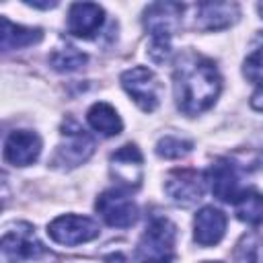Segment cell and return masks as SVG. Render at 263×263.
<instances>
[{
	"label": "cell",
	"instance_id": "cell-1",
	"mask_svg": "<svg viewBox=\"0 0 263 263\" xmlns=\"http://www.w3.org/2000/svg\"><path fill=\"white\" fill-rule=\"evenodd\" d=\"M173 88L177 107L185 115H199L216 103L222 90V78L212 60L189 51L175 66Z\"/></svg>",
	"mask_w": 263,
	"mask_h": 263
},
{
	"label": "cell",
	"instance_id": "cell-2",
	"mask_svg": "<svg viewBox=\"0 0 263 263\" xmlns=\"http://www.w3.org/2000/svg\"><path fill=\"white\" fill-rule=\"evenodd\" d=\"M183 4L179 2H154L144 12V27L152 37L150 58L158 64L168 60L171 55V39L181 27Z\"/></svg>",
	"mask_w": 263,
	"mask_h": 263
},
{
	"label": "cell",
	"instance_id": "cell-3",
	"mask_svg": "<svg viewBox=\"0 0 263 263\" xmlns=\"http://www.w3.org/2000/svg\"><path fill=\"white\" fill-rule=\"evenodd\" d=\"M95 152V140L88 132H84L74 119L64 121L62 125V144L55 150V156L51 160L53 166L62 171H70L86 162Z\"/></svg>",
	"mask_w": 263,
	"mask_h": 263
},
{
	"label": "cell",
	"instance_id": "cell-4",
	"mask_svg": "<svg viewBox=\"0 0 263 263\" xmlns=\"http://www.w3.org/2000/svg\"><path fill=\"white\" fill-rule=\"evenodd\" d=\"M121 86L125 92L134 99V103L150 113L158 107V92H160V82L156 74L144 66H136L132 70H125L121 74Z\"/></svg>",
	"mask_w": 263,
	"mask_h": 263
},
{
	"label": "cell",
	"instance_id": "cell-5",
	"mask_svg": "<svg viewBox=\"0 0 263 263\" xmlns=\"http://www.w3.org/2000/svg\"><path fill=\"white\" fill-rule=\"evenodd\" d=\"M47 234L53 242L66 245V247H76L82 242H88L99 236V224L92 218L86 216H76V214H66L55 218L47 226Z\"/></svg>",
	"mask_w": 263,
	"mask_h": 263
},
{
	"label": "cell",
	"instance_id": "cell-6",
	"mask_svg": "<svg viewBox=\"0 0 263 263\" xmlns=\"http://www.w3.org/2000/svg\"><path fill=\"white\" fill-rule=\"evenodd\" d=\"M205 183L208 181L203 173H197L191 168H175L168 173L164 181V191L177 205L189 208L203 197Z\"/></svg>",
	"mask_w": 263,
	"mask_h": 263
},
{
	"label": "cell",
	"instance_id": "cell-7",
	"mask_svg": "<svg viewBox=\"0 0 263 263\" xmlns=\"http://www.w3.org/2000/svg\"><path fill=\"white\" fill-rule=\"evenodd\" d=\"M177 228L166 218H154L140 240V255L144 259H168L173 261Z\"/></svg>",
	"mask_w": 263,
	"mask_h": 263
},
{
	"label": "cell",
	"instance_id": "cell-8",
	"mask_svg": "<svg viewBox=\"0 0 263 263\" xmlns=\"http://www.w3.org/2000/svg\"><path fill=\"white\" fill-rule=\"evenodd\" d=\"M43 253H45V249L37 240V236L29 224H18L14 230L4 232L2 242H0L2 263H21L25 259H33Z\"/></svg>",
	"mask_w": 263,
	"mask_h": 263
},
{
	"label": "cell",
	"instance_id": "cell-9",
	"mask_svg": "<svg viewBox=\"0 0 263 263\" xmlns=\"http://www.w3.org/2000/svg\"><path fill=\"white\" fill-rule=\"evenodd\" d=\"M97 212L101 214V218L115 228H127L136 222L138 218V208L136 203L129 199V195L117 187V189H107L97 197L95 203Z\"/></svg>",
	"mask_w": 263,
	"mask_h": 263
},
{
	"label": "cell",
	"instance_id": "cell-10",
	"mask_svg": "<svg viewBox=\"0 0 263 263\" xmlns=\"http://www.w3.org/2000/svg\"><path fill=\"white\" fill-rule=\"evenodd\" d=\"M111 177L123 189H138L144 179V158L136 144H125L111 154Z\"/></svg>",
	"mask_w": 263,
	"mask_h": 263
},
{
	"label": "cell",
	"instance_id": "cell-11",
	"mask_svg": "<svg viewBox=\"0 0 263 263\" xmlns=\"http://www.w3.org/2000/svg\"><path fill=\"white\" fill-rule=\"evenodd\" d=\"M205 181L210 183L212 193H214L220 201L234 203V201L242 195L238 171H236L234 162L228 160V158H218V160L208 168Z\"/></svg>",
	"mask_w": 263,
	"mask_h": 263
},
{
	"label": "cell",
	"instance_id": "cell-12",
	"mask_svg": "<svg viewBox=\"0 0 263 263\" xmlns=\"http://www.w3.org/2000/svg\"><path fill=\"white\" fill-rule=\"evenodd\" d=\"M41 154V138L29 129L12 132L4 142V158L14 166H29Z\"/></svg>",
	"mask_w": 263,
	"mask_h": 263
},
{
	"label": "cell",
	"instance_id": "cell-13",
	"mask_svg": "<svg viewBox=\"0 0 263 263\" xmlns=\"http://www.w3.org/2000/svg\"><path fill=\"white\" fill-rule=\"evenodd\" d=\"M105 21V10L95 2H76L68 10V31L74 37L90 39L99 33Z\"/></svg>",
	"mask_w": 263,
	"mask_h": 263
},
{
	"label": "cell",
	"instance_id": "cell-14",
	"mask_svg": "<svg viewBox=\"0 0 263 263\" xmlns=\"http://www.w3.org/2000/svg\"><path fill=\"white\" fill-rule=\"evenodd\" d=\"M238 14L240 8L234 2H199L195 25L201 31H220L236 23Z\"/></svg>",
	"mask_w": 263,
	"mask_h": 263
},
{
	"label": "cell",
	"instance_id": "cell-15",
	"mask_svg": "<svg viewBox=\"0 0 263 263\" xmlns=\"http://www.w3.org/2000/svg\"><path fill=\"white\" fill-rule=\"evenodd\" d=\"M193 236L195 242L201 247H214L224 238L226 232V216L224 212H220L214 205H205L195 214V222H193Z\"/></svg>",
	"mask_w": 263,
	"mask_h": 263
},
{
	"label": "cell",
	"instance_id": "cell-16",
	"mask_svg": "<svg viewBox=\"0 0 263 263\" xmlns=\"http://www.w3.org/2000/svg\"><path fill=\"white\" fill-rule=\"evenodd\" d=\"M43 39V31L39 27H23L10 23L6 16H2V31H0V45L2 51H12L21 47L35 45Z\"/></svg>",
	"mask_w": 263,
	"mask_h": 263
},
{
	"label": "cell",
	"instance_id": "cell-17",
	"mask_svg": "<svg viewBox=\"0 0 263 263\" xmlns=\"http://www.w3.org/2000/svg\"><path fill=\"white\" fill-rule=\"evenodd\" d=\"M86 119H88V125L103 136H117L123 129V123H121L117 111L109 103H95L88 109Z\"/></svg>",
	"mask_w": 263,
	"mask_h": 263
},
{
	"label": "cell",
	"instance_id": "cell-18",
	"mask_svg": "<svg viewBox=\"0 0 263 263\" xmlns=\"http://www.w3.org/2000/svg\"><path fill=\"white\" fill-rule=\"evenodd\" d=\"M234 214L240 222H247L251 226L263 224V195L249 189L242 191V195L234 201Z\"/></svg>",
	"mask_w": 263,
	"mask_h": 263
},
{
	"label": "cell",
	"instance_id": "cell-19",
	"mask_svg": "<svg viewBox=\"0 0 263 263\" xmlns=\"http://www.w3.org/2000/svg\"><path fill=\"white\" fill-rule=\"evenodd\" d=\"M234 263H263V236L245 234L232 255Z\"/></svg>",
	"mask_w": 263,
	"mask_h": 263
},
{
	"label": "cell",
	"instance_id": "cell-20",
	"mask_svg": "<svg viewBox=\"0 0 263 263\" xmlns=\"http://www.w3.org/2000/svg\"><path fill=\"white\" fill-rule=\"evenodd\" d=\"M49 64L58 72H74L86 64V53H82L80 49H76L72 45H66V47H60L51 53Z\"/></svg>",
	"mask_w": 263,
	"mask_h": 263
},
{
	"label": "cell",
	"instance_id": "cell-21",
	"mask_svg": "<svg viewBox=\"0 0 263 263\" xmlns=\"http://www.w3.org/2000/svg\"><path fill=\"white\" fill-rule=\"evenodd\" d=\"M242 74L247 76V80H251L259 88L257 95L251 101V103H257L259 99H263V45L257 47V49H253L247 55V60L242 64Z\"/></svg>",
	"mask_w": 263,
	"mask_h": 263
},
{
	"label": "cell",
	"instance_id": "cell-22",
	"mask_svg": "<svg viewBox=\"0 0 263 263\" xmlns=\"http://www.w3.org/2000/svg\"><path fill=\"white\" fill-rule=\"evenodd\" d=\"M193 148V144L189 140H181V138H175V136H164L158 140L156 144V154L162 156V158H181L185 154H189Z\"/></svg>",
	"mask_w": 263,
	"mask_h": 263
},
{
	"label": "cell",
	"instance_id": "cell-23",
	"mask_svg": "<svg viewBox=\"0 0 263 263\" xmlns=\"http://www.w3.org/2000/svg\"><path fill=\"white\" fill-rule=\"evenodd\" d=\"M25 4H29L33 8H53V6H58V2H37V0H27Z\"/></svg>",
	"mask_w": 263,
	"mask_h": 263
},
{
	"label": "cell",
	"instance_id": "cell-24",
	"mask_svg": "<svg viewBox=\"0 0 263 263\" xmlns=\"http://www.w3.org/2000/svg\"><path fill=\"white\" fill-rule=\"evenodd\" d=\"M142 263H171L168 259H144Z\"/></svg>",
	"mask_w": 263,
	"mask_h": 263
},
{
	"label": "cell",
	"instance_id": "cell-25",
	"mask_svg": "<svg viewBox=\"0 0 263 263\" xmlns=\"http://www.w3.org/2000/svg\"><path fill=\"white\" fill-rule=\"evenodd\" d=\"M257 10H259V14H261V18H263V2L257 4Z\"/></svg>",
	"mask_w": 263,
	"mask_h": 263
},
{
	"label": "cell",
	"instance_id": "cell-26",
	"mask_svg": "<svg viewBox=\"0 0 263 263\" xmlns=\"http://www.w3.org/2000/svg\"><path fill=\"white\" fill-rule=\"evenodd\" d=\"M257 166H259V168H263V154L259 156V160H257Z\"/></svg>",
	"mask_w": 263,
	"mask_h": 263
},
{
	"label": "cell",
	"instance_id": "cell-27",
	"mask_svg": "<svg viewBox=\"0 0 263 263\" xmlns=\"http://www.w3.org/2000/svg\"><path fill=\"white\" fill-rule=\"evenodd\" d=\"M203 263H220V261H203Z\"/></svg>",
	"mask_w": 263,
	"mask_h": 263
}]
</instances>
